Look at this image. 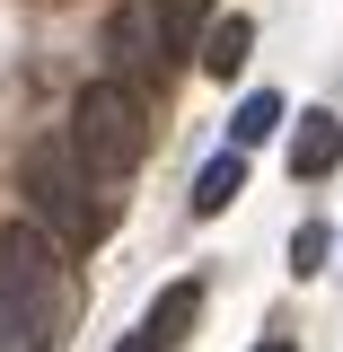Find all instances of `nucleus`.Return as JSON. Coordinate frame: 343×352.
<instances>
[{
    "label": "nucleus",
    "instance_id": "20e7f679",
    "mask_svg": "<svg viewBox=\"0 0 343 352\" xmlns=\"http://www.w3.org/2000/svg\"><path fill=\"white\" fill-rule=\"evenodd\" d=\"M106 62H115V80H141V71H150V62H168V27H159V18H150V0H141V9H115V27H106Z\"/></svg>",
    "mask_w": 343,
    "mask_h": 352
},
{
    "label": "nucleus",
    "instance_id": "1a4fd4ad",
    "mask_svg": "<svg viewBox=\"0 0 343 352\" xmlns=\"http://www.w3.org/2000/svg\"><path fill=\"white\" fill-rule=\"evenodd\" d=\"M273 124H282V97H273V88L238 97V115H229V150H256V141H264Z\"/></svg>",
    "mask_w": 343,
    "mask_h": 352
},
{
    "label": "nucleus",
    "instance_id": "9d476101",
    "mask_svg": "<svg viewBox=\"0 0 343 352\" xmlns=\"http://www.w3.org/2000/svg\"><path fill=\"white\" fill-rule=\"evenodd\" d=\"M150 18H159L168 44H176V36H194V27H212V0H150Z\"/></svg>",
    "mask_w": 343,
    "mask_h": 352
},
{
    "label": "nucleus",
    "instance_id": "f03ea898",
    "mask_svg": "<svg viewBox=\"0 0 343 352\" xmlns=\"http://www.w3.org/2000/svg\"><path fill=\"white\" fill-rule=\"evenodd\" d=\"M71 150H80L88 176H106V185H124L141 159H150V106H141V88L124 80H88L71 97V132H62Z\"/></svg>",
    "mask_w": 343,
    "mask_h": 352
},
{
    "label": "nucleus",
    "instance_id": "423d86ee",
    "mask_svg": "<svg viewBox=\"0 0 343 352\" xmlns=\"http://www.w3.org/2000/svg\"><path fill=\"white\" fill-rule=\"evenodd\" d=\"M194 317H203V282L185 273V282H168V291L150 300V317H141V335H150L159 352H176L185 335H194Z\"/></svg>",
    "mask_w": 343,
    "mask_h": 352
},
{
    "label": "nucleus",
    "instance_id": "39448f33",
    "mask_svg": "<svg viewBox=\"0 0 343 352\" xmlns=\"http://www.w3.org/2000/svg\"><path fill=\"white\" fill-rule=\"evenodd\" d=\"M335 168H343V115L308 106L300 132H291V176H335Z\"/></svg>",
    "mask_w": 343,
    "mask_h": 352
},
{
    "label": "nucleus",
    "instance_id": "7ed1b4c3",
    "mask_svg": "<svg viewBox=\"0 0 343 352\" xmlns=\"http://www.w3.org/2000/svg\"><path fill=\"white\" fill-rule=\"evenodd\" d=\"M27 203L44 212V229L62 247H97L115 229V203H88V168H80L71 141H36L27 150Z\"/></svg>",
    "mask_w": 343,
    "mask_h": 352
},
{
    "label": "nucleus",
    "instance_id": "f8f14e48",
    "mask_svg": "<svg viewBox=\"0 0 343 352\" xmlns=\"http://www.w3.org/2000/svg\"><path fill=\"white\" fill-rule=\"evenodd\" d=\"M115 352H159V344H150V335H141V326H132V335H124V344H115Z\"/></svg>",
    "mask_w": 343,
    "mask_h": 352
},
{
    "label": "nucleus",
    "instance_id": "9b49d317",
    "mask_svg": "<svg viewBox=\"0 0 343 352\" xmlns=\"http://www.w3.org/2000/svg\"><path fill=\"white\" fill-rule=\"evenodd\" d=\"M326 264V220H300V238H291V273H317Z\"/></svg>",
    "mask_w": 343,
    "mask_h": 352
},
{
    "label": "nucleus",
    "instance_id": "ddd939ff",
    "mask_svg": "<svg viewBox=\"0 0 343 352\" xmlns=\"http://www.w3.org/2000/svg\"><path fill=\"white\" fill-rule=\"evenodd\" d=\"M256 352H300V344H256Z\"/></svg>",
    "mask_w": 343,
    "mask_h": 352
},
{
    "label": "nucleus",
    "instance_id": "6e6552de",
    "mask_svg": "<svg viewBox=\"0 0 343 352\" xmlns=\"http://www.w3.org/2000/svg\"><path fill=\"white\" fill-rule=\"evenodd\" d=\"M238 185H247V150H212L203 176H194V212H203V220L229 212V203H238Z\"/></svg>",
    "mask_w": 343,
    "mask_h": 352
},
{
    "label": "nucleus",
    "instance_id": "f257e3e1",
    "mask_svg": "<svg viewBox=\"0 0 343 352\" xmlns=\"http://www.w3.org/2000/svg\"><path fill=\"white\" fill-rule=\"evenodd\" d=\"M62 317H71L62 238L44 220H9L0 229V352H53Z\"/></svg>",
    "mask_w": 343,
    "mask_h": 352
},
{
    "label": "nucleus",
    "instance_id": "0eeeda50",
    "mask_svg": "<svg viewBox=\"0 0 343 352\" xmlns=\"http://www.w3.org/2000/svg\"><path fill=\"white\" fill-rule=\"evenodd\" d=\"M247 53H256V18H212V27H203V71H212V80H238Z\"/></svg>",
    "mask_w": 343,
    "mask_h": 352
}]
</instances>
